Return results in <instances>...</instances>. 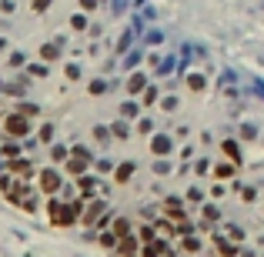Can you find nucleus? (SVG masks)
<instances>
[{
    "mask_svg": "<svg viewBox=\"0 0 264 257\" xmlns=\"http://www.w3.org/2000/svg\"><path fill=\"white\" fill-rule=\"evenodd\" d=\"M0 191H4V197H7L10 204H17L20 210H30L34 214V191L30 184H24V180H14V177H0Z\"/></svg>",
    "mask_w": 264,
    "mask_h": 257,
    "instance_id": "obj_1",
    "label": "nucleus"
},
{
    "mask_svg": "<svg viewBox=\"0 0 264 257\" xmlns=\"http://www.w3.org/2000/svg\"><path fill=\"white\" fill-rule=\"evenodd\" d=\"M47 217H50V224H54V227H74V224H77L74 207H64L57 197H50V201H47Z\"/></svg>",
    "mask_w": 264,
    "mask_h": 257,
    "instance_id": "obj_2",
    "label": "nucleus"
},
{
    "mask_svg": "<svg viewBox=\"0 0 264 257\" xmlns=\"http://www.w3.org/2000/svg\"><path fill=\"white\" fill-rule=\"evenodd\" d=\"M4 130L14 137H27L30 134V117H24V114H7L4 117Z\"/></svg>",
    "mask_w": 264,
    "mask_h": 257,
    "instance_id": "obj_3",
    "label": "nucleus"
},
{
    "mask_svg": "<svg viewBox=\"0 0 264 257\" xmlns=\"http://www.w3.org/2000/svg\"><path fill=\"white\" fill-rule=\"evenodd\" d=\"M211 247H214L217 257H238V244L227 241V237H221V234H214V237H211Z\"/></svg>",
    "mask_w": 264,
    "mask_h": 257,
    "instance_id": "obj_4",
    "label": "nucleus"
},
{
    "mask_svg": "<svg viewBox=\"0 0 264 257\" xmlns=\"http://www.w3.org/2000/svg\"><path fill=\"white\" fill-rule=\"evenodd\" d=\"M117 254L120 257H141V254H144V244H137V237H120Z\"/></svg>",
    "mask_w": 264,
    "mask_h": 257,
    "instance_id": "obj_5",
    "label": "nucleus"
},
{
    "mask_svg": "<svg viewBox=\"0 0 264 257\" xmlns=\"http://www.w3.org/2000/svg\"><path fill=\"white\" fill-rule=\"evenodd\" d=\"M40 191L54 197V194L60 191V177H57L54 170H40Z\"/></svg>",
    "mask_w": 264,
    "mask_h": 257,
    "instance_id": "obj_6",
    "label": "nucleus"
},
{
    "mask_svg": "<svg viewBox=\"0 0 264 257\" xmlns=\"http://www.w3.org/2000/svg\"><path fill=\"white\" fill-rule=\"evenodd\" d=\"M238 174V161H221L214 167V180H227V177Z\"/></svg>",
    "mask_w": 264,
    "mask_h": 257,
    "instance_id": "obj_7",
    "label": "nucleus"
},
{
    "mask_svg": "<svg viewBox=\"0 0 264 257\" xmlns=\"http://www.w3.org/2000/svg\"><path fill=\"white\" fill-rule=\"evenodd\" d=\"M7 170H10V174H17V177H24V180H27V177H34V164L30 161H10Z\"/></svg>",
    "mask_w": 264,
    "mask_h": 257,
    "instance_id": "obj_8",
    "label": "nucleus"
},
{
    "mask_svg": "<svg viewBox=\"0 0 264 257\" xmlns=\"http://www.w3.org/2000/svg\"><path fill=\"white\" fill-rule=\"evenodd\" d=\"M101 214H104V201H94L87 210H84V217H80V221H84V224H94Z\"/></svg>",
    "mask_w": 264,
    "mask_h": 257,
    "instance_id": "obj_9",
    "label": "nucleus"
},
{
    "mask_svg": "<svg viewBox=\"0 0 264 257\" xmlns=\"http://www.w3.org/2000/svg\"><path fill=\"white\" fill-rule=\"evenodd\" d=\"M134 167H137L134 161H124V164H120V167H117V174H114V177H117V184H127V180H130V174H134Z\"/></svg>",
    "mask_w": 264,
    "mask_h": 257,
    "instance_id": "obj_10",
    "label": "nucleus"
},
{
    "mask_svg": "<svg viewBox=\"0 0 264 257\" xmlns=\"http://www.w3.org/2000/svg\"><path fill=\"white\" fill-rule=\"evenodd\" d=\"M151 151L157 154V157H160V154H168V151H171V137L157 134V137H154V140H151Z\"/></svg>",
    "mask_w": 264,
    "mask_h": 257,
    "instance_id": "obj_11",
    "label": "nucleus"
},
{
    "mask_svg": "<svg viewBox=\"0 0 264 257\" xmlns=\"http://www.w3.org/2000/svg\"><path fill=\"white\" fill-rule=\"evenodd\" d=\"M67 170H71L74 177H84V170H87V157H71V161H67Z\"/></svg>",
    "mask_w": 264,
    "mask_h": 257,
    "instance_id": "obj_12",
    "label": "nucleus"
},
{
    "mask_svg": "<svg viewBox=\"0 0 264 257\" xmlns=\"http://www.w3.org/2000/svg\"><path fill=\"white\" fill-rule=\"evenodd\" d=\"M111 231L117 234V237H130V221L127 217H117V221L111 224Z\"/></svg>",
    "mask_w": 264,
    "mask_h": 257,
    "instance_id": "obj_13",
    "label": "nucleus"
},
{
    "mask_svg": "<svg viewBox=\"0 0 264 257\" xmlns=\"http://www.w3.org/2000/svg\"><path fill=\"white\" fill-rule=\"evenodd\" d=\"M181 250H184V254H197V250H201V241L194 237V234H184V241H181Z\"/></svg>",
    "mask_w": 264,
    "mask_h": 257,
    "instance_id": "obj_14",
    "label": "nucleus"
},
{
    "mask_svg": "<svg viewBox=\"0 0 264 257\" xmlns=\"http://www.w3.org/2000/svg\"><path fill=\"white\" fill-rule=\"evenodd\" d=\"M40 57H44L47 64H57V57H60V50H57V44H44V47H40Z\"/></svg>",
    "mask_w": 264,
    "mask_h": 257,
    "instance_id": "obj_15",
    "label": "nucleus"
},
{
    "mask_svg": "<svg viewBox=\"0 0 264 257\" xmlns=\"http://www.w3.org/2000/svg\"><path fill=\"white\" fill-rule=\"evenodd\" d=\"M141 90H144V77H141V74H134V77H130L127 81V94H141Z\"/></svg>",
    "mask_w": 264,
    "mask_h": 257,
    "instance_id": "obj_16",
    "label": "nucleus"
},
{
    "mask_svg": "<svg viewBox=\"0 0 264 257\" xmlns=\"http://www.w3.org/2000/svg\"><path fill=\"white\" fill-rule=\"evenodd\" d=\"M77 187H80V197H94V180L90 177H80Z\"/></svg>",
    "mask_w": 264,
    "mask_h": 257,
    "instance_id": "obj_17",
    "label": "nucleus"
},
{
    "mask_svg": "<svg viewBox=\"0 0 264 257\" xmlns=\"http://www.w3.org/2000/svg\"><path fill=\"white\" fill-rule=\"evenodd\" d=\"M154 224H157V231L164 234V237H168V234H174V224H168V221H164V217H160V221H154Z\"/></svg>",
    "mask_w": 264,
    "mask_h": 257,
    "instance_id": "obj_18",
    "label": "nucleus"
},
{
    "mask_svg": "<svg viewBox=\"0 0 264 257\" xmlns=\"http://www.w3.org/2000/svg\"><path fill=\"white\" fill-rule=\"evenodd\" d=\"M201 214H204V224H217V210L214 207H204Z\"/></svg>",
    "mask_w": 264,
    "mask_h": 257,
    "instance_id": "obj_19",
    "label": "nucleus"
},
{
    "mask_svg": "<svg viewBox=\"0 0 264 257\" xmlns=\"http://www.w3.org/2000/svg\"><path fill=\"white\" fill-rule=\"evenodd\" d=\"M224 154L231 161H238V144H234V140H224Z\"/></svg>",
    "mask_w": 264,
    "mask_h": 257,
    "instance_id": "obj_20",
    "label": "nucleus"
},
{
    "mask_svg": "<svg viewBox=\"0 0 264 257\" xmlns=\"http://www.w3.org/2000/svg\"><path fill=\"white\" fill-rule=\"evenodd\" d=\"M224 194H227V191H224V184H221V180H217V184L211 187V197H214V201H221V197H224Z\"/></svg>",
    "mask_w": 264,
    "mask_h": 257,
    "instance_id": "obj_21",
    "label": "nucleus"
},
{
    "mask_svg": "<svg viewBox=\"0 0 264 257\" xmlns=\"http://www.w3.org/2000/svg\"><path fill=\"white\" fill-rule=\"evenodd\" d=\"M17 114H24V117H34V114H37V107H34V104H20V107H17Z\"/></svg>",
    "mask_w": 264,
    "mask_h": 257,
    "instance_id": "obj_22",
    "label": "nucleus"
},
{
    "mask_svg": "<svg viewBox=\"0 0 264 257\" xmlns=\"http://www.w3.org/2000/svg\"><path fill=\"white\" fill-rule=\"evenodd\" d=\"M238 194H241V201H248V204H251V201H254V187H241V191H238Z\"/></svg>",
    "mask_w": 264,
    "mask_h": 257,
    "instance_id": "obj_23",
    "label": "nucleus"
},
{
    "mask_svg": "<svg viewBox=\"0 0 264 257\" xmlns=\"http://www.w3.org/2000/svg\"><path fill=\"white\" fill-rule=\"evenodd\" d=\"M141 241H144V244H151V241H157V237H154V231H151V227H141Z\"/></svg>",
    "mask_w": 264,
    "mask_h": 257,
    "instance_id": "obj_24",
    "label": "nucleus"
},
{
    "mask_svg": "<svg viewBox=\"0 0 264 257\" xmlns=\"http://www.w3.org/2000/svg\"><path fill=\"white\" fill-rule=\"evenodd\" d=\"M120 114H124V117H137V114H141V111H137L134 104H124V107H120Z\"/></svg>",
    "mask_w": 264,
    "mask_h": 257,
    "instance_id": "obj_25",
    "label": "nucleus"
},
{
    "mask_svg": "<svg viewBox=\"0 0 264 257\" xmlns=\"http://www.w3.org/2000/svg\"><path fill=\"white\" fill-rule=\"evenodd\" d=\"M94 137H97V140H101V144H104L107 137H111V130H107V127H97V130H94Z\"/></svg>",
    "mask_w": 264,
    "mask_h": 257,
    "instance_id": "obj_26",
    "label": "nucleus"
},
{
    "mask_svg": "<svg viewBox=\"0 0 264 257\" xmlns=\"http://www.w3.org/2000/svg\"><path fill=\"white\" fill-rule=\"evenodd\" d=\"M50 157H54V161H60V157H67V151H64V147H54V151H50Z\"/></svg>",
    "mask_w": 264,
    "mask_h": 257,
    "instance_id": "obj_27",
    "label": "nucleus"
},
{
    "mask_svg": "<svg viewBox=\"0 0 264 257\" xmlns=\"http://www.w3.org/2000/svg\"><path fill=\"white\" fill-rule=\"evenodd\" d=\"M4 94H7V84H4V81H0V97H4Z\"/></svg>",
    "mask_w": 264,
    "mask_h": 257,
    "instance_id": "obj_28",
    "label": "nucleus"
}]
</instances>
